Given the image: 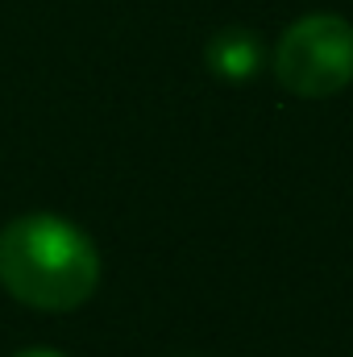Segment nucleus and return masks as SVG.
Wrapping results in <instances>:
<instances>
[{"mask_svg": "<svg viewBox=\"0 0 353 357\" xmlns=\"http://www.w3.org/2000/svg\"><path fill=\"white\" fill-rule=\"evenodd\" d=\"M0 282L38 312H75L100 287V250L54 212H29L0 229Z\"/></svg>", "mask_w": 353, "mask_h": 357, "instance_id": "obj_1", "label": "nucleus"}, {"mask_svg": "<svg viewBox=\"0 0 353 357\" xmlns=\"http://www.w3.org/2000/svg\"><path fill=\"white\" fill-rule=\"evenodd\" d=\"M274 79L299 100H329L353 84V25L337 13L291 21L274 46Z\"/></svg>", "mask_w": 353, "mask_h": 357, "instance_id": "obj_2", "label": "nucleus"}, {"mask_svg": "<svg viewBox=\"0 0 353 357\" xmlns=\"http://www.w3.org/2000/svg\"><path fill=\"white\" fill-rule=\"evenodd\" d=\"M204 63L216 79L225 84H250L266 63V50H262V38L246 25H229L220 33L208 38L204 46Z\"/></svg>", "mask_w": 353, "mask_h": 357, "instance_id": "obj_3", "label": "nucleus"}, {"mask_svg": "<svg viewBox=\"0 0 353 357\" xmlns=\"http://www.w3.org/2000/svg\"><path fill=\"white\" fill-rule=\"evenodd\" d=\"M13 357H63V354H54V349H21V354H13Z\"/></svg>", "mask_w": 353, "mask_h": 357, "instance_id": "obj_4", "label": "nucleus"}]
</instances>
